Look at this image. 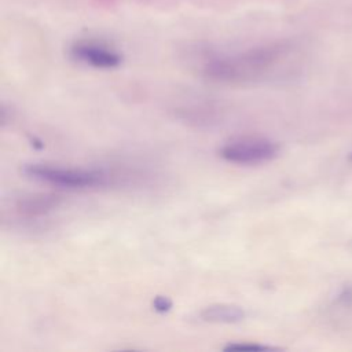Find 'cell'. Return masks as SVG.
<instances>
[{
	"instance_id": "8992f818",
	"label": "cell",
	"mask_w": 352,
	"mask_h": 352,
	"mask_svg": "<svg viewBox=\"0 0 352 352\" xmlns=\"http://www.w3.org/2000/svg\"><path fill=\"white\" fill-rule=\"evenodd\" d=\"M246 316V312L242 307L235 305V304H226V302H220V304H210L205 308L201 309L199 312V318L204 322L208 323H238L242 322Z\"/></svg>"
},
{
	"instance_id": "5b68a950",
	"label": "cell",
	"mask_w": 352,
	"mask_h": 352,
	"mask_svg": "<svg viewBox=\"0 0 352 352\" xmlns=\"http://www.w3.org/2000/svg\"><path fill=\"white\" fill-rule=\"evenodd\" d=\"M73 55L77 59L85 63H89L94 67H100V69L116 67L121 62L120 55L113 50L98 45V44H91V43L77 44L73 48Z\"/></svg>"
},
{
	"instance_id": "ba28073f",
	"label": "cell",
	"mask_w": 352,
	"mask_h": 352,
	"mask_svg": "<svg viewBox=\"0 0 352 352\" xmlns=\"http://www.w3.org/2000/svg\"><path fill=\"white\" fill-rule=\"evenodd\" d=\"M153 305H154V309L158 311V312H166L170 309L172 307V301L168 298V297H164V296H157L153 301Z\"/></svg>"
},
{
	"instance_id": "6da1fadb",
	"label": "cell",
	"mask_w": 352,
	"mask_h": 352,
	"mask_svg": "<svg viewBox=\"0 0 352 352\" xmlns=\"http://www.w3.org/2000/svg\"><path fill=\"white\" fill-rule=\"evenodd\" d=\"M283 47L272 45L248 54L214 59L205 65L204 76L213 82L227 85L250 84L265 77L283 54Z\"/></svg>"
},
{
	"instance_id": "7a4b0ae2",
	"label": "cell",
	"mask_w": 352,
	"mask_h": 352,
	"mask_svg": "<svg viewBox=\"0 0 352 352\" xmlns=\"http://www.w3.org/2000/svg\"><path fill=\"white\" fill-rule=\"evenodd\" d=\"M23 173L34 180L63 188L81 190L95 188L113 184L117 175L102 168H81V166H62L55 164L34 162L23 166Z\"/></svg>"
},
{
	"instance_id": "277c9868",
	"label": "cell",
	"mask_w": 352,
	"mask_h": 352,
	"mask_svg": "<svg viewBox=\"0 0 352 352\" xmlns=\"http://www.w3.org/2000/svg\"><path fill=\"white\" fill-rule=\"evenodd\" d=\"M62 201V197L55 192L29 194L18 198L14 202V212L21 219H38L59 208Z\"/></svg>"
},
{
	"instance_id": "3957f363",
	"label": "cell",
	"mask_w": 352,
	"mask_h": 352,
	"mask_svg": "<svg viewBox=\"0 0 352 352\" xmlns=\"http://www.w3.org/2000/svg\"><path fill=\"white\" fill-rule=\"evenodd\" d=\"M279 153L274 140L258 135H239L228 139L220 147V157L236 165H260L272 161Z\"/></svg>"
},
{
	"instance_id": "52a82bcc",
	"label": "cell",
	"mask_w": 352,
	"mask_h": 352,
	"mask_svg": "<svg viewBox=\"0 0 352 352\" xmlns=\"http://www.w3.org/2000/svg\"><path fill=\"white\" fill-rule=\"evenodd\" d=\"M263 351V349H271V346L263 345V344H257V342H230L224 346V351Z\"/></svg>"
}]
</instances>
